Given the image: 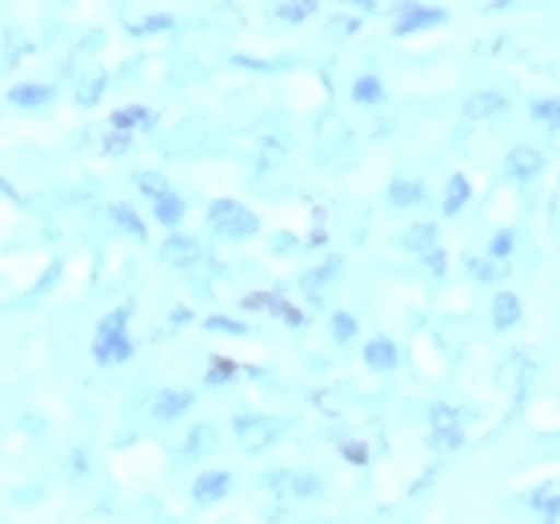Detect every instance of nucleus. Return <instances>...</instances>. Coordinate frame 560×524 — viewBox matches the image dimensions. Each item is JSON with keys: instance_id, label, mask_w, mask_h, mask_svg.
<instances>
[{"instance_id": "12", "label": "nucleus", "mask_w": 560, "mask_h": 524, "mask_svg": "<svg viewBox=\"0 0 560 524\" xmlns=\"http://www.w3.org/2000/svg\"><path fill=\"white\" fill-rule=\"evenodd\" d=\"M52 96H57V89H52V84L28 81V84H12V89H9V105H16V108H45V105H52Z\"/></svg>"}, {"instance_id": "21", "label": "nucleus", "mask_w": 560, "mask_h": 524, "mask_svg": "<svg viewBox=\"0 0 560 524\" xmlns=\"http://www.w3.org/2000/svg\"><path fill=\"white\" fill-rule=\"evenodd\" d=\"M501 381L509 388H513L516 396H525L528 381H533V364H528V357H513V361L501 369Z\"/></svg>"}, {"instance_id": "35", "label": "nucleus", "mask_w": 560, "mask_h": 524, "mask_svg": "<svg viewBox=\"0 0 560 524\" xmlns=\"http://www.w3.org/2000/svg\"><path fill=\"white\" fill-rule=\"evenodd\" d=\"M465 265H468V272H472V277H477V280H485V284H497V280H501V265H497V260L468 257Z\"/></svg>"}, {"instance_id": "1", "label": "nucleus", "mask_w": 560, "mask_h": 524, "mask_svg": "<svg viewBox=\"0 0 560 524\" xmlns=\"http://www.w3.org/2000/svg\"><path fill=\"white\" fill-rule=\"evenodd\" d=\"M132 345L129 337V308H113V313L101 316V325H96V337H93V361L96 364H125L132 361Z\"/></svg>"}, {"instance_id": "5", "label": "nucleus", "mask_w": 560, "mask_h": 524, "mask_svg": "<svg viewBox=\"0 0 560 524\" xmlns=\"http://www.w3.org/2000/svg\"><path fill=\"white\" fill-rule=\"evenodd\" d=\"M448 21V9H432V4H405L397 12V24H393V33L397 36H409L420 33V28H436V24Z\"/></svg>"}, {"instance_id": "28", "label": "nucleus", "mask_w": 560, "mask_h": 524, "mask_svg": "<svg viewBox=\"0 0 560 524\" xmlns=\"http://www.w3.org/2000/svg\"><path fill=\"white\" fill-rule=\"evenodd\" d=\"M513 248H516V233L513 229H501V233H492V241H489V260H509L513 257Z\"/></svg>"}, {"instance_id": "31", "label": "nucleus", "mask_w": 560, "mask_h": 524, "mask_svg": "<svg viewBox=\"0 0 560 524\" xmlns=\"http://www.w3.org/2000/svg\"><path fill=\"white\" fill-rule=\"evenodd\" d=\"M205 328L209 333H229V337H248V321H233V316H209Z\"/></svg>"}, {"instance_id": "29", "label": "nucleus", "mask_w": 560, "mask_h": 524, "mask_svg": "<svg viewBox=\"0 0 560 524\" xmlns=\"http://www.w3.org/2000/svg\"><path fill=\"white\" fill-rule=\"evenodd\" d=\"M272 16H280V21H289V24H301V21H308V16H316V4L313 0H304V4H272Z\"/></svg>"}, {"instance_id": "27", "label": "nucleus", "mask_w": 560, "mask_h": 524, "mask_svg": "<svg viewBox=\"0 0 560 524\" xmlns=\"http://www.w3.org/2000/svg\"><path fill=\"white\" fill-rule=\"evenodd\" d=\"M533 117H537L540 125H549V129H560V96H540V101H533Z\"/></svg>"}, {"instance_id": "25", "label": "nucleus", "mask_w": 560, "mask_h": 524, "mask_svg": "<svg viewBox=\"0 0 560 524\" xmlns=\"http://www.w3.org/2000/svg\"><path fill=\"white\" fill-rule=\"evenodd\" d=\"M108 217L117 221V229H125V233L137 236V241H144V233H149V229H144V221H140L129 205H113V212H108Z\"/></svg>"}, {"instance_id": "37", "label": "nucleus", "mask_w": 560, "mask_h": 524, "mask_svg": "<svg viewBox=\"0 0 560 524\" xmlns=\"http://www.w3.org/2000/svg\"><path fill=\"white\" fill-rule=\"evenodd\" d=\"M340 456H345L349 465H364V461H369V449H364L361 441H345L340 444Z\"/></svg>"}, {"instance_id": "34", "label": "nucleus", "mask_w": 560, "mask_h": 524, "mask_svg": "<svg viewBox=\"0 0 560 524\" xmlns=\"http://www.w3.org/2000/svg\"><path fill=\"white\" fill-rule=\"evenodd\" d=\"M137 188L149 200H161L164 193H168V181H164L161 173H137Z\"/></svg>"}, {"instance_id": "24", "label": "nucleus", "mask_w": 560, "mask_h": 524, "mask_svg": "<svg viewBox=\"0 0 560 524\" xmlns=\"http://www.w3.org/2000/svg\"><path fill=\"white\" fill-rule=\"evenodd\" d=\"M528 504H533V513H537L545 524H557L560 521V497H557V492L537 489L533 497H528Z\"/></svg>"}, {"instance_id": "33", "label": "nucleus", "mask_w": 560, "mask_h": 524, "mask_svg": "<svg viewBox=\"0 0 560 524\" xmlns=\"http://www.w3.org/2000/svg\"><path fill=\"white\" fill-rule=\"evenodd\" d=\"M289 492H292V497H320V492H325V485H320L313 473H292Z\"/></svg>"}, {"instance_id": "8", "label": "nucleus", "mask_w": 560, "mask_h": 524, "mask_svg": "<svg viewBox=\"0 0 560 524\" xmlns=\"http://www.w3.org/2000/svg\"><path fill=\"white\" fill-rule=\"evenodd\" d=\"M233 473H224V468H217V473H200L197 480H192V501L197 504H217L224 501L229 492H233Z\"/></svg>"}, {"instance_id": "13", "label": "nucleus", "mask_w": 560, "mask_h": 524, "mask_svg": "<svg viewBox=\"0 0 560 524\" xmlns=\"http://www.w3.org/2000/svg\"><path fill=\"white\" fill-rule=\"evenodd\" d=\"M405 241H409V248H412V253H417L420 260H429V257H436V253H441V229H436V224H432V221L412 224L409 236H405Z\"/></svg>"}, {"instance_id": "43", "label": "nucleus", "mask_w": 560, "mask_h": 524, "mask_svg": "<svg viewBox=\"0 0 560 524\" xmlns=\"http://www.w3.org/2000/svg\"><path fill=\"white\" fill-rule=\"evenodd\" d=\"M381 524H400V513H385V521Z\"/></svg>"}, {"instance_id": "11", "label": "nucleus", "mask_w": 560, "mask_h": 524, "mask_svg": "<svg viewBox=\"0 0 560 524\" xmlns=\"http://www.w3.org/2000/svg\"><path fill=\"white\" fill-rule=\"evenodd\" d=\"M497 113H509V96H504V93H492V89H485V93H472L465 101V117L468 120H489V117H497Z\"/></svg>"}, {"instance_id": "41", "label": "nucleus", "mask_w": 560, "mask_h": 524, "mask_svg": "<svg viewBox=\"0 0 560 524\" xmlns=\"http://www.w3.org/2000/svg\"><path fill=\"white\" fill-rule=\"evenodd\" d=\"M272 248H277V253H292V248H301V241L292 233H277L272 236Z\"/></svg>"}, {"instance_id": "26", "label": "nucleus", "mask_w": 560, "mask_h": 524, "mask_svg": "<svg viewBox=\"0 0 560 524\" xmlns=\"http://www.w3.org/2000/svg\"><path fill=\"white\" fill-rule=\"evenodd\" d=\"M236 373H241V364L229 361V357H217V361H209V373H205V381L217 388V385H229Z\"/></svg>"}, {"instance_id": "36", "label": "nucleus", "mask_w": 560, "mask_h": 524, "mask_svg": "<svg viewBox=\"0 0 560 524\" xmlns=\"http://www.w3.org/2000/svg\"><path fill=\"white\" fill-rule=\"evenodd\" d=\"M101 96H105V77H101V72H93L89 81H81V93H77V101L89 108V105H96Z\"/></svg>"}, {"instance_id": "10", "label": "nucleus", "mask_w": 560, "mask_h": 524, "mask_svg": "<svg viewBox=\"0 0 560 524\" xmlns=\"http://www.w3.org/2000/svg\"><path fill=\"white\" fill-rule=\"evenodd\" d=\"M364 364H369L373 373H393L400 364V349L388 337H373L364 345Z\"/></svg>"}, {"instance_id": "23", "label": "nucleus", "mask_w": 560, "mask_h": 524, "mask_svg": "<svg viewBox=\"0 0 560 524\" xmlns=\"http://www.w3.org/2000/svg\"><path fill=\"white\" fill-rule=\"evenodd\" d=\"M465 420H468L465 408H453V405H432L429 408L432 432H436V429H465Z\"/></svg>"}, {"instance_id": "17", "label": "nucleus", "mask_w": 560, "mask_h": 524, "mask_svg": "<svg viewBox=\"0 0 560 524\" xmlns=\"http://www.w3.org/2000/svg\"><path fill=\"white\" fill-rule=\"evenodd\" d=\"M340 268H345V257H328L320 268H313V272H304V280H301L304 292H308V296L316 301V296H320V292H325L328 284H332V280L340 277Z\"/></svg>"}, {"instance_id": "15", "label": "nucleus", "mask_w": 560, "mask_h": 524, "mask_svg": "<svg viewBox=\"0 0 560 524\" xmlns=\"http://www.w3.org/2000/svg\"><path fill=\"white\" fill-rule=\"evenodd\" d=\"M489 313H492V328L509 333V328L521 325V296H516V292H497Z\"/></svg>"}, {"instance_id": "16", "label": "nucleus", "mask_w": 560, "mask_h": 524, "mask_svg": "<svg viewBox=\"0 0 560 524\" xmlns=\"http://www.w3.org/2000/svg\"><path fill=\"white\" fill-rule=\"evenodd\" d=\"M108 125H113V132H125V137H132V132H140V129H152V125H156V117H152L144 105H129V108H117Z\"/></svg>"}, {"instance_id": "7", "label": "nucleus", "mask_w": 560, "mask_h": 524, "mask_svg": "<svg viewBox=\"0 0 560 524\" xmlns=\"http://www.w3.org/2000/svg\"><path fill=\"white\" fill-rule=\"evenodd\" d=\"M245 308H269L277 321H284L289 328H304L308 325V316L296 308V304H289L284 296H277V292H253V296H245Z\"/></svg>"}, {"instance_id": "20", "label": "nucleus", "mask_w": 560, "mask_h": 524, "mask_svg": "<svg viewBox=\"0 0 560 524\" xmlns=\"http://www.w3.org/2000/svg\"><path fill=\"white\" fill-rule=\"evenodd\" d=\"M152 217H156V221H161L164 229H176V224L185 221V197L168 188V193H164L161 200H152Z\"/></svg>"}, {"instance_id": "40", "label": "nucleus", "mask_w": 560, "mask_h": 524, "mask_svg": "<svg viewBox=\"0 0 560 524\" xmlns=\"http://www.w3.org/2000/svg\"><path fill=\"white\" fill-rule=\"evenodd\" d=\"M129 144H132V137H125V132H108L105 152H108V156H117V152H125Z\"/></svg>"}, {"instance_id": "42", "label": "nucleus", "mask_w": 560, "mask_h": 524, "mask_svg": "<svg viewBox=\"0 0 560 524\" xmlns=\"http://www.w3.org/2000/svg\"><path fill=\"white\" fill-rule=\"evenodd\" d=\"M168 321H173V325H188V321H192V313H188V308H180V304H176L173 313H168Z\"/></svg>"}, {"instance_id": "18", "label": "nucleus", "mask_w": 560, "mask_h": 524, "mask_svg": "<svg viewBox=\"0 0 560 524\" xmlns=\"http://www.w3.org/2000/svg\"><path fill=\"white\" fill-rule=\"evenodd\" d=\"M468 200H472V185H468V176H448V185H444V197H441V212L444 217H456V212L465 209Z\"/></svg>"}, {"instance_id": "38", "label": "nucleus", "mask_w": 560, "mask_h": 524, "mask_svg": "<svg viewBox=\"0 0 560 524\" xmlns=\"http://www.w3.org/2000/svg\"><path fill=\"white\" fill-rule=\"evenodd\" d=\"M164 28H173V21H168V16H149V21L132 24V33H137V36H144V33H164Z\"/></svg>"}, {"instance_id": "6", "label": "nucleus", "mask_w": 560, "mask_h": 524, "mask_svg": "<svg viewBox=\"0 0 560 524\" xmlns=\"http://www.w3.org/2000/svg\"><path fill=\"white\" fill-rule=\"evenodd\" d=\"M545 168V156L537 149H528V144H516L509 156H504V176L513 181V185H528V181H537V173Z\"/></svg>"}, {"instance_id": "30", "label": "nucleus", "mask_w": 560, "mask_h": 524, "mask_svg": "<svg viewBox=\"0 0 560 524\" xmlns=\"http://www.w3.org/2000/svg\"><path fill=\"white\" fill-rule=\"evenodd\" d=\"M328 328H332V340H337V345H349V340L357 337V316H352V313H332Z\"/></svg>"}, {"instance_id": "19", "label": "nucleus", "mask_w": 560, "mask_h": 524, "mask_svg": "<svg viewBox=\"0 0 560 524\" xmlns=\"http://www.w3.org/2000/svg\"><path fill=\"white\" fill-rule=\"evenodd\" d=\"M385 197H388L393 209H417L420 200H424V185H420V181H405V176H397V181L388 185Z\"/></svg>"}, {"instance_id": "32", "label": "nucleus", "mask_w": 560, "mask_h": 524, "mask_svg": "<svg viewBox=\"0 0 560 524\" xmlns=\"http://www.w3.org/2000/svg\"><path fill=\"white\" fill-rule=\"evenodd\" d=\"M465 444V429H436L432 432V449L436 453H456Z\"/></svg>"}, {"instance_id": "14", "label": "nucleus", "mask_w": 560, "mask_h": 524, "mask_svg": "<svg viewBox=\"0 0 560 524\" xmlns=\"http://www.w3.org/2000/svg\"><path fill=\"white\" fill-rule=\"evenodd\" d=\"M217 441H221V429H217V424H197V429L185 436L180 456H185V461H200V456H209L212 449H217Z\"/></svg>"}, {"instance_id": "2", "label": "nucleus", "mask_w": 560, "mask_h": 524, "mask_svg": "<svg viewBox=\"0 0 560 524\" xmlns=\"http://www.w3.org/2000/svg\"><path fill=\"white\" fill-rule=\"evenodd\" d=\"M209 229L217 233V241H248V236L260 233V221L257 212L245 209L241 200H212Z\"/></svg>"}, {"instance_id": "3", "label": "nucleus", "mask_w": 560, "mask_h": 524, "mask_svg": "<svg viewBox=\"0 0 560 524\" xmlns=\"http://www.w3.org/2000/svg\"><path fill=\"white\" fill-rule=\"evenodd\" d=\"M233 432L245 453H260V449H272L284 436V424L272 417H260V412H236Z\"/></svg>"}, {"instance_id": "39", "label": "nucleus", "mask_w": 560, "mask_h": 524, "mask_svg": "<svg viewBox=\"0 0 560 524\" xmlns=\"http://www.w3.org/2000/svg\"><path fill=\"white\" fill-rule=\"evenodd\" d=\"M69 465H72V477H77V480H81V477H89V453H84L81 444H77V449H72Z\"/></svg>"}, {"instance_id": "9", "label": "nucleus", "mask_w": 560, "mask_h": 524, "mask_svg": "<svg viewBox=\"0 0 560 524\" xmlns=\"http://www.w3.org/2000/svg\"><path fill=\"white\" fill-rule=\"evenodd\" d=\"M152 417L156 420H176L180 412H188L192 408V393L188 388H156L149 400Z\"/></svg>"}, {"instance_id": "4", "label": "nucleus", "mask_w": 560, "mask_h": 524, "mask_svg": "<svg viewBox=\"0 0 560 524\" xmlns=\"http://www.w3.org/2000/svg\"><path fill=\"white\" fill-rule=\"evenodd\" d=\"M161 257H164V265L185 268V272H192V268L205 265L200 241H197V236H188V233H173V236H168V241L161 245Z\"/></svg>"}, {"instance_id": "22", "label": "nucleus", "mask_w": 560, "mask_h": 524, "mask_svg": "<svg viewBox=\"0 0 560 524\" xmlns=\"http://www.w3.org/2000/svg\"><path fill=\"white\" fill-rule=\"evenodd\" d=\"M352 101H357V105H381V101H385V84H381V77H373V72L357 77V81H352Z\"/></svg>"}]
</instances>
